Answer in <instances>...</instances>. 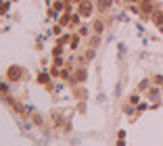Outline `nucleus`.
<instances>
[{
	"mask_svg": "<svg viewBox=\"0 0 163 146\" xmlns=\"http://www.w3.org/2000/svg\"><path fill=\"white\" fill-rule=\"evenodd\" d=\"M113 4V0H98V9L101 11H105V9H109Z\"/></svg>",
	"mask_w": 163,
	"mask_h": 146,
	"instance_id": "obj_3",
	"label": "nucleus"
},
{
	"mask_svg": "<svg viewBox=\"0 0 163 146\" xmlns=\"http://www.w3.org/2000/svg\"><path fill=\"white\" fill-rule=\"evenodd\" d=\"M21 75H23V71H21L17 65H13V67L6 71V77H9L11 82H19V77H21Z\"/></svg>",
	"mask_w": 163,
	"mask_h": 146,
	"instance_id": "obj_1",
	"label": "nucleus"
},
{
	"mask_svg": "<svg viewBox=\"0 0 163 146\" xmlns=\"http://www.w3.org/2000/svg\"><path fill=\"white\" fill-rule=\"evenodd\" d=\"M73 2H82V0H73Z\"/></svg>",
	"mask_w": 163,
	"mask_h": 146,
	"instance_id": "obj_7",
	"label": "nucleus"
},
{
	"mask_svg": "<svg viewBox=\"0 0 163 146\" xmlns=\"http://www.w3.org/2000/svg\"><path fill=\"white\" fill-rule=\"evenodd\" d=\"M84 77H86V71H80L78 73V82H84Z\"/></svg>",
	"mask_w": 163,
	"mask_h": 146,
	"instance_id": "obj_6",
	"label": "nucleus"
},
{
	"mask_svg": "<svg viewBox=\"0 0 163 146\" xmlns=\"http://www.w3.org/2000/svg\"><path fill=\"white\" fill-rule=\"evenodd\" d=\"M78 11H80V15L88 17V15L92 13V2H90V0H82V2H80V6H78Z\"/></svg>",
	"mask_w": 163,
	"mask_h": 146,
	"instance_id": "obj_2",
	"label": "nucleus"
},
{
	"mask_svg": "<svg viewBox=\"0 0 163 146\" xmlns=\"http://www.w3.org/2000/svg\"><path fill=\"white\" fill-rule=\"evenodd\" d=\"M94 31H96V34H101V31H103V23H101V21H96V23H94Z\"/></svg>",
	"mask_w": 163,
	"mask_h": 146,
	"instance_id": "obj_4",
	"label": "nucleus"
},
{
	"mask_svg": "<svg viewBox=\"0 0 163 146\" xmlns=\"http://www.w3.org/2000/svg\"><path fill=\"white\" fill-rule=\"evenodd\" d=\"M155 23H157V25H161V23H163V13H157V17H155Z\"/></svg>",
	"mask_w": 163,
	"mask_h": 146,
	"instance_id": "obj_5",
	"label": "nucleus"
}]
</instances>
